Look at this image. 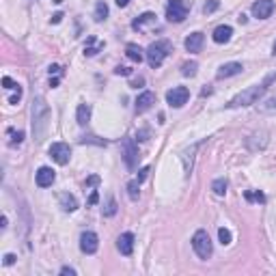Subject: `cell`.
Here are the masks:
<instances>
[{"instance_id": "25", "label": "cell", "mask_w": 276, "mask_h": 276, "mask_svg": "<svg viewBox=\"0 0 276 276\" xmlns=\"http://www.w3.org/2000/svg\"><path fill=\"white\" fill-rule=\"evenodd\" d=\"M197 63L195 61H192V63H184V67H181V74H184V76H195L197 74Z\"/></svg>"}, {"instance_id": "26", "label": "cell", "mask_w": 276, "mask_h": 276, "mask_svg": "<svg viewBox=\"0 0 276 276\" xmlns=\"http://www.w3.org/2000/svg\"><path fill=\"white\" fill-rule=\"evenodd\" d=\"M244 197H246V201H257V203H266V197H263L261 192H250V190H248V192H246Z\"/></svg>"}, {"instance_id": "38", "label": "cell", "mask_w": 276, "mask_h": 276, "mask_svg": "<svg viewBox=\"0 0 276 276\" xmlns=\"http://www.w3.org/2000/svg\"><path fill=\"white\" fill-rule=\"evenodd\" d=\"M61 20H63V13H54V15H52V24H58Z\"/></svg>"}, {"instance_id": "29", "label": "cell", "mask_w": 276, "mask_h": 276, "mask_svg": "<svg viewBox=\"0 0 276 276\" xmlns=\"http://www.w3.org/2000/svg\"><path fill=\"white\" fill-rule=\"evenodd\" d=\"M11 136H13V138H11V145H20L22 143V140H24V132H11Z\"/></svg>"}, {"instance_id": "15", "label": "cell", "mask_w": 276, "mask_h": 276, "mask_svg": "<svg viewBox=\"0 0 276 276\" xmlns=\"http://www.w3.org/2000/svg\"><path fill=\"white\" fill-rule=\"evenodd\" d=\"M242 63H225V65H220V69H218V78L222 80V78H231V76H237V74H242Z\"/></svg>"}, {"instance_id": "4", "label": "cell", "mask_w": 276, "mask_h": 276, "mask_svg": "<svg viewBox=\"0 0 276 276\" xmlns=\"http://www.w3.org/2000/svg\"><path fill=\"white\" fill-rule=\"evenodd\" d=\"M192 248L201 259H209L211 252H214V246H211V239L207 236V231H203V229H198L195 233V237H192Z\"/></svg>"}, {"instance_id": "21", "label": "cell", "mask_w": 276, "mask_h": 276, "mask_svg": "<svg viewBox=\"0 0 276 276\" xmlns=\"http://www.w3.org/2000/svg\"><path fill=\"white\" fill-rule=\"evenodd\" d=\"M211 190H214V195H218V197H225L227 195V179H216L214 184H211Z\"/></svg>"}, {"instance_id": "37", "label": "cell", "mask_w": 276, "mask_h": 276, "mask_svg": "<svg viewBox=\"0 0 276 276\" xmlns=\"http://www.w3.org/2000/svg\"><path fill=\"white\" fill-rule=\"evenodd\" d=\"M61 274H69V276H74V274H76V270H74V268H61Z\"/></svg>"}, {"instance_id": "17", "label": "cell", "mask_w": 276, "mask_h": 276, "mask_svg": "<svg viewBox=\"0 0 276 276\" xmlns=\"http://www.w3.org/2000/svg\"><path fill=\"white\" fill-rule=\"evenodd\" d=\"M231 35H233V28L231 26H218V28H216V31H214V41H216V43H227V41L229 39H231Z\"/></svg>"}, {"instance_id": "20", "label": "cell", "mask_w": 276, "mask_h": 276, "mask_svg": "<svg viewBox=\"0 0 276 276\" xmlns=\"http://www.w3.org/2000/svg\"><path fill=\"white\" fill-rule=\"evenodd\" d=\"M125 54H127V58L130 61H134V63H143V58H145V52L138 48V45H134V43H130L125 48Z\"/></svg>"}, {"instance_id": "35", "label": "cell", "mask_w": 276, "mask_h": 276, "mask_svg": "<svg viewBox=\"0 0 276 276\" xmlns=\"http://www.w3.org/2000/svg\"><path fill=\"white\" fill-rule=\"evenodd\" d=\"M15 263V255H4V266H13Z\"/></svg>"}, {"instance_id": "18", "label": "cell", "mask_w": 276, "mask_h": 276, "mask_svg": "<svg viewBox=\"0 0 276 276\" xmlns=\"http://www.w3.org/2000/svg\"><path fill=\"white\" fill-rule=\"evenodd\" d=\"M154 22H156V13H143L138 20L132 22V28L134 31H143L147 24H154Z\"/></svg>"}, {"instance_id": "5", "label": "cell", "mask_w": 276, "mask_h": 276, "mask_svg": "<svg viewBox=\"0 0 276 276\" xmlns=\"http://www.w3.org/2000/svg\"><path fill=\"white\" fill-rule=\"evenodd\" d=\"M186 17H188V4L184 2V0H168V4H166V20L179 24V22H184Z\"/></svg>"}, {"instance_id": "13", "label": "cell", "mask_w": 276, "mask_h": 276, "mask_svg": "<svg viewBox=\"0 0 276 276\" xmlns=\"http://www.w3.org/2000/svg\"><path fill=\"white\" fill-rule=\"evenodd\" d=\"M203 43H205V35L203 33H192L186 37V50L188 52H201L203 50Z\"/></svg>"}, {"instance_id": "22", "label": "cell", "mask_w": 276, "mask_h": 276, "mask_svg": "<svg viewBox=\"0 0 276 276\" xmlns=\"http://www.w3.org/2000/svg\"><path fill=\"white\" fill-rule=\"evenodd\" d=\"M106 17H108V7H106V2H97L95 4V22H104Z\"/></svg>"}, {"instance_id": "9", "label": "cell", "mask_w": 276, "mask_h": 276, "mask_svg": "<svg viewBox=\"0 0 276 276\" xmlns=\"http://www.w3.org/2000/svg\"><path fill=\"white\" fill-rule=\"evenodd\" d=\"M80 248L82 252H86V255H95L97 248H99V239H97V233L93 231H84L80 237Z\"/></svg>"}, {"instance_id": "14", "label": "cell", "mask_w": 276, "mask_h": 276, "mask_svg": "<svg viewBox=\"0 0 276 276\" xmlns=\"http://www.w3.org/2000/svg\"><path fill=\"white\" fill-rule=\"evenodd\" d=\"M117 248H119L121 255L130 257L132 250H134V236L132 233H123V236H119V239H117Z\"/></svg>"}, {"instance_id": "24", "label": "cell", "mask_w": 276, "mask_h": 276, "mask_svg": "<svg viewBox=\"0 0 276 276\" xmlns=\"http://www.w3.org/2000/svg\"><path fill=\"white\" fill-rule=\"evenodd\" d=\"M218 237H220V244L222 246H227V244H231V231L229 229H218Z\"/></svg>"}, {"instance_id": "40", "label": "cell", "mask_w": 276, "mask_h": 276, "mask_svg": "<svg viewBox=\"0 0 276 276\" xmlns=\"http://www.w3.org/2000/svg\"><path fill=\"white\" fill-rule=\"evenodd\" d=\"M127 2H130V0H117V4H119V7H127Z\"/></svg>"}, {"instance_id": "1", "label": "cell", "mask_w": 276, "mask_h": 276, "mask_svg": "<svg viewBox=\"0 0 276 276\" xmlns=\"http://www.w3.org/2000/svg\"><path fill=\"white\" fill-rule=\"evenodd\" d=\"M272 78H276V76H270V78L263 82V84H255V86H248L246 91H242V93H237L236 97L231 99V102L227 104V108H244V106H250V104H257L259 99L263 97V93L268 91V82L272 80Z\"/></svg>"}, {"instance_id": "32", "label": "cell", "mask_w": 276, "mask_h": 276, "mask_svg": "<svg viewBox=\"0 0 276 276\" xmlns=\"http://www.w3.org/2000/svg\"><path fill=\"white\" fill-rule=\"evenodd\" d=\"M147 175H149V166H145V168H140V173H138V181H145L147 179Z\"/></svg>"}, {"instance_id": "34", "label": "cell", "mask_w": 276, "mask_h": 276, "mask_svg": "<svg viewBox=\"0 0 276 276\" xmlns=\"http://www.w3.org/2000/svg\"><path fill=\"white\" fill-rule=\"evenodd\" d=\"M97 184H99V177H97V175H91V177L86 179V186H97Z\"/></svg>"}, {"instance_id": "3", "label": "cell", "mask_w": 276, "mask_h": 276, "mask_svg": "<svg viewBox=\"0 0 276 276\" xmlns=\"http://www.w3.org/2000/svg\"><path fill=\"white\" fill-rule=\"evenodd\" d=\"M171 50H173L171 41H166V39H162V41H156V43H151L149 48H147V52H145V56H147V63H149V65L154 67V69L162 67V63L166 61V56L171 54Z\"/></svg>"}, {"instance_id": "11", "label": "cell", "mask_w": 276, "mask_h": 276, "mask_svg": "<svg viewBox=\"0 0 276 276\" xmlns=\"http://www.w3.org/2000/svg\"><path fill=\"white\" fill-rule=\"evenodd\" d=\"M35 179H37V186H39V188H48V186L54 184L56 173L52 171L50 166H41L39 171H37V175H35Z\"/></svg>"}, {"instance_id": "7", "label": "cell", "mask_w": 276, "mask_h": 276, "mask_svg": "<svg viewBox=\"0 0 276 276\" xmlns=\"http://www.w3.org/2000/svg\"><path fill=\"white\" fill-rule=\"evenodd\" d=\"M188 97H190V91H188L186 86H175V89L166 93V102H168V106H173V108H181V106L188 102Z\"/></svg>"}, {"instance_id": "39", "label": "cell", "mask_w": 276, "mask_h": 276, "mask_svg": "<svg viewBox=\"0 0 276 276\" xmlns=\"http://www.w3.org/2000/svg\"><path fill=\"white\" fill-rule=\"evenodd\" d=\"M58 69H61L58 65H52V67H50V76H52V74H58Z\"/></svg>"}, {"instance_id": "2", "label": "cell", "mask_w": 276, "mask_h": 276, "mask_svg": "<svg viewBox=\"0 0 276 276\" xmlns=\"http://www.w3.org/2000/svg\"><path fill=\"white\" fill-rule=\"evenodd\" d=\"M48 123H50V108L45 106L43 97H37L33 102V132L37 140H43Z\"/></svg>"}, {"instance_id": "27", "label": "cell", "mask_w": 276, "mask_h": 276, "mask_svg": "<svg viewBox=\"0 0 276 276\" xmlns=\"http://www.w3.org/2000/svg\"><path fill=\"white\" fill-rule=\"evenodd\" d=\"M117 214V201L115 198H110L108 205H106V209H104V216L106 218H110V216H115Z\"/></svg>"}, {"instance_id": "6", "label": "cell", "mask_w": 276, "mask_h": 276, "mask_svg": "<svg viewBox=\"0 0 276 276\" xmlns=\"http://www.w3.org/2000/svg\"><path fill=\"white\" fill-rule=\"evenodd\" d=\"M50 158L54 160L56 164H61V166H65L69 162V158H72V149H69L67 143H54L50 147Z\"/></svg>"}, {"instance_id": "41", "label": "cell", "mask_w": 276, "mask_h": 276, "mask_svg": "<svg viewBox=\"0 0 276 276\" xmlns=\"http://www.w3.org/2000/svg\"><path fill=\"white\" fill-rule=\"evenodd\" d=\"M274 54H276V41H274Z\"/></svg>"}, {"instance_id": "8", "label": "cell", "mask_w": 276, "mask_h": 276, "mask_svg": "<svg viewBox=\"0 0 276 276\" xmlns=\"http://www.w3.org/2000/svg\"><path fill=\"white\" fill-rule=\"evenodd\" d=\"M121 149H123V160H125L127 168H134L136 166V162H138V149H136V145H134V140L132 138H123Z\"/></svg>"}, {"instance_id": "23", "label": "cell", "mask_w": 276, "mask_h": 276, "mask_svg": "<svg viewBox=\"0 0 276 276\" xmlns=\"http://www.w3.org/2000/svg\"><path fill=\"white\" fill-rule=\"evenodd\" d=\"M138 188H140V181H138V179H136V181H130V184H127V195H130L132 201H136L138 195H140Z\"/></svg>"}, {"instance_id": "28", "label": "cell", "mask_w": 276, "mask_h": 276, "mask_svg": "<svg viewBox=\"0 0 276 276\" xmlns=\"http://www.w3.org/2000/svg\"><path fill=\"white\" fill-rule=\"evenodd\" d=\"M218 7H220V2H218V0H209V2L205 4V9H203V11H205V13H214V11L218 9Z\"/></svg>"}, {"instance_id": "31", "label": "cell", "mask_w": 276, "mask_h": 276, "mask_svg": "<svg viewBox=\"0 0 276 276\" xmlns=\"http://www.w3.org/2000/svg\"><path fill=\"white\" fill-rule=\"evenodd\" d=\"M115 74H117V76H130L132 72H130V69H127V67H121V65H119V67L115 69Z\"/></svg>"}, {"instance_id": "12", "label": "cell", "mask_w": 276, "mask_h": 276, "mask_svg": "<svg viewBox=\"0 0 276 276\" xmlns=\"http://www.w3.org/2000/svg\"><path fill=\"white\" fill-rule=\"evenodd\" d=\"M154 104H156V95H154V93H151V91L140 93L138 99H136V113H138V115L147 113V110H149Z\"/></svg>"}, {"instance_id": "36", "label": "cell", "mask_w": 276, "mask_h": 276, "mask_svg": "<svg viewBox=\"0 0 276 276\" xmlns=\"http://www.w3.org/2000/svg\"><path fill=\"white\" fill-rule=\"evenodd\" d=\"M97 198H99V197H97V192L93 190V192H91V197H89V205H95V203H97Z\"/></svg>"}, {"instance_id": "33", "label": "cell", "mask_w": 276, "mask_h": 276, "mask_svg": "<svg viewBox=\"0 0 276 276\" xmlns=\"http://www.w3.org/2000/svg\"><path fill=\"white\" fill-rule=\"evenodd\" d=\"M147 138H149V130H140L136 134V140H147Z\"/></svg>"}, {"instance_id": "19", "label": "cell", "mask_w": 276, "mask_h": 276, "mask_svg": "<svg viewBox=\"0 0 276 276\" xmlns=\"http://www.w3.org/2000/svg\"><path fill=\"white\" fill-rule=\"evenodd\" d=\"M61 207L65 209V211H76L78 209V201H76V197L74 195H69V192H65V195H61Z\"/></svg>"}, {"instance_id": "10", "label": "cell", "mask_w": 276, "mask_h": 276, "mask_svg": "<svg viewBox=\"0 0 276 276\" xmlns=\"http://www.w3.org/2000/svg\"><path fill=\"white\" fill-rule=\"evenodd\" d=\"M272 11H274L272 0H257V2L252 4V15H255L257 20H266V17L272 15Z\"/></svg>"}, {"instance_id": "16", "label": "cell", "mask_w": 276, "mask_h": 276, "mask_svg": "<svg viewBox=\"0 0 276 276\" xmlns=\"http://www.w3.org/2000/svg\"><path fill=\"white\" fill-rule=\"evenodd\" d=\"M76 121H78V125H82V127L91 121V106L89 104H80L78 106V110H76Z\"/></svg>"}, {"instance_id": "30", "label": "cell", "mask_w": 276, "mask_h": 276, "mask_svg": "<svg viewBox=\"0 0 276 276\" xmlns=\"http://www.w3.org/2000/svg\"><path fill=\"white\" fill-rule=\"evenodd\" d=\"M2 86H4V89H20V84H17V82H13L11 78H7V76L2 78Z\"/></svg>"}]
</instances>
